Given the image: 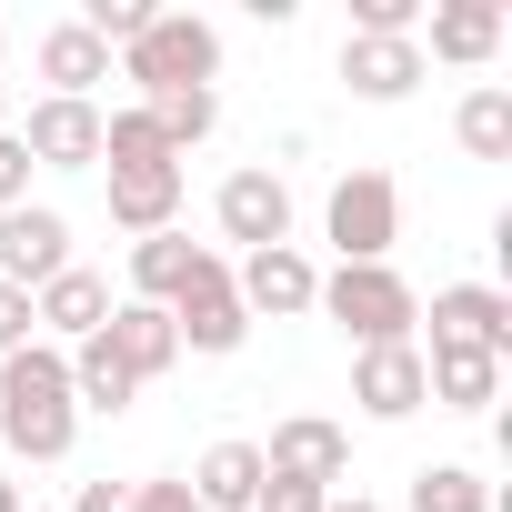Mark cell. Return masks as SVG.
Here are the masks:
<instances>
[{"instance_id": "cell-27", "label": "cell", "mask_w": 512, "mask_h": 512, "mask_svg": "<svg viewBox=\"0 0 512 512\" xmlns=\"http://www.w3.org/2000/svg\"><path fill=\"white\" fill-rule=\"evenodd\" d=\"M332 492L322 482H292V472H262V492H251V512H322Z\"/></svg>"}, {"instance_id": "cell-17", "label": "cell", "mask_w": 512, "mask_h": 512, "mask_svg": "<svg viewBox=\"0 0 512 512\" xmlns=\"http://www.w3.org/2000/svg\"><path fill=\"white\" fill-rule=\"evenodd\" d=\"M31 61H41V81H51V101H91V91L111 81V51H101V41H91L81 21H51Z\"/></svg>"}, {"instance_id": "cell-1", "label": "cell", "mask_w": 512, "mask_h": 512, "mask_svg": "<svg viewBox=\"0 0 512 512\" xmlns=\"http://www.w3.org/2000/svg\"><path fill=\"white\" fill-rule=\"evenodd\" d=\"M71 442H81L71 352L61 342H21L0 362V452L11 462H71Z\"/></svg>"}, {"instance_id": "cell-10", "label": "cell", "mask_w": 512, "mask_h": 512, "mask_svg": "<svg viewBox=\"0 0 512 512\" xmlns=\"http://www.w3.org/2000/svg\"><path fill=\"white\" fill-rule=\"evenodd\" d=\"M262 472H292V482L342 492V472H352V432H342V422H322V412H292V422H272Z\"/></svg>"}, {"instance_id": "cell-2", "label": "cell", "mask_w": 512, "mask_h": 512, "mask_svg": "<svg viewBox=\"0 0 512 512\" xmlns=\"http://www.w3.org/2000/svg\"><path fill=\"white\" fill-rule=\"evenodd\" d=\"M312 312H332V332H342L352 352H382V342H412L422 292H412L392 262H342V272H322V302H312Z\"/></svg>"}, {"instance_id": "cell-14", "label": "cell", "mask_w": 512, "mask_h": 512, "mask_svg": "<svg viewBox=\"0 0 512 512\" xmlns=\"http://www.w3.org/2000/svg\"><path fill=\"white\" fill-rule=\"evenodd\" d=\"M352 402H362L372 422H412V412H422V342L352 352Z\"/></svg>"}, {"instance_id": "cell-5", "label": "cell", "mask_w": 512, "mask_h": 512, "mask_svg": "<svg viewBox=\"0 0 512 512\" xmlns=\"http://www.w3.org/2000/svg\"><path fill=\"white\" fill-rule=\"evenodd\" d=\"M171 332H181V352H201V362H221V352L251 342V312H241V292H231V262H221V251H201V272L181 282Z\"/></svg>"}, {"instance_id": "cell-24", "label": "cell", "mask_w": 512, "mask_h": 512, "mask_svg": "<svg viewBox=\"0 0 512 512\" xmlns=\"http://www.w3.org/2000/svg\"><path fill=\"white\" fill-rule=\"evenodd\" d=\"M452 141H462L472 161H512V91H502V81L462 91V111H452Z\"/></svg>"}, {"instance_id": "cell-9", "label": "cell", "mask_w": 512, "mask_h": 512, "mask_svg": "<svg viewBox=\"0 0 512 512\" xmlns=\"http://www.w3.org/2000/svg\"><path fill=\"white\" fill-rule=\"evenodd\" d=\"M21 151H31V171H101V101H31V121H21Z\"/></svg>"}, {"instance_id": "cell-33", "label": "cell", "mask_w": 512, "mask_h": 512, "mask_svg": "<svg viewBox=\"0 0 512 512\" xmlns=\"http://www.w3.org/2000/svg\"><path fill=\"white\" fill-rule=\"evenodd\" d=\"M0 512H31V492H21V482H11V472H0Z\"/></svg>"}, {"instance_id": "cell-8", "label": "cell", "mask_w": 512, "mask_h": 512, "mask_svg": "<svg viewBox=\"0 0 512 512\" xmlns=\"http://www.w3.org/2000/svg\"><path fill=\"white\" fill-rule=\"evenodd\" d=\"M71 272V221L51 201H21V211H0V282L11 292H41Z\"/></svg>"}, {"instance_id": "cell-18", "label": "cell", "mask_w": 512, "mask_h": 512, "mask_svg": "<svg viewBox=\"0 0 512 512\" xmlns=\"http://www.w3.org/2000/svg\"><path fill=\"white\" fill-rule=\"evenodd\" d=\"M101 332H111V352L131 362V382H161V372L181 362V332H171V312H161V302H111V322H101Z\"/></svg>"}, {"instance_id": "cell-15", "label": "cell", "mask_w": 512, "mask_h": 512, "mask_svg": "<svg viewBox=\"0 0 512 512\" xmlns=\"http://www.w3.org/2000/svg\"><path fill=\"white\" fill-rule=\"evenodd\" d=\"M342 91L352 101H412L422 91V41H352L342 31Z\"/></svg>"}, {"instance_id": "cell-20", "label": "cell", "mask_w": 512, "mask_h": 512, "mask_svg": "<svg viewBox=\"0 0 512 512\" xmlns=\"http://www.w3.org/2000/svg\"><path fill=\"white\" fill-rule=\"evenodd\" d=\"M71 402H81V412H101V422H121V412L141 402V382H131V362L111 352V332L71 342Z\"/></svg>"}, {"instance_id": "cell-28", "label": "cell", "mask_w": 512, "mask_h": 512, "mask_svg": "<svg viewBox=\"0 0 512 512\" xmlns=\"http://www.w3.org/2000/svg\"><path fill=\"white\" fill-rule=\"evenodd\" d=\"M31 201V151H21V131H0V211H21Z\"/></svg>"}, {"instance_id": "cell-31", "label": "cell", "mask_w": 512, "mask_h": 512, "mask_svg": "<svg viewBox=\"0 0 512 512\" xmlns=\"http://www.w3.org/2000/svg\"><path fill=\"white\" fill-rule=\"evenodd\" d=\"M71 512H131V482H81V502Z\"/></svg>"}, {"instance_id": "cell-34", "label": "cell", "mask_w": 512, "mask_h": 512, "mask_svg": "<svg viewBox=\"0 0 512 512\" xmlns=\"http://www.w3.org/2000/svg\"><path fill=\"white\" fill-rule=\"evenodd\" d=\"M0 131H11V81H0Z\"/></svg>"}, {"instance_id": "cell-7", "label": "cell", "mask_w": 512, "mask_h": 512, "mask_svg": "<svg viewBox=\"0 0 512 512\" xmlns=\"http://www.w3.org/2000/svg\"><path fill=\"white\" fill-rule=\"evenodd\" d=\"M231 292H241L251 322H302V312L322 302V272H312L302 241H282V251H241V262H231Z\"/></svg>"}, {"instance_id": "cell-16", "label": "cell", "mask_w": 512, "mask_h": 512, "mask_svg": "<svg viewBox=\"0 0 512 512\" xmlns=\"http://www.w3.org/2000/svg\"><path fill=\"white\" fill-rule=\"evenodd\" d=\"M422 402H442V412H492V402H502V362H492V352H462V342H432V352H422Z\"/></svg>"}, {"instance_id": "cell-32", "label": "cell", "mask_w": 512, "mask_h": 512, "mask_svg": "<svg viewBox=\"0 0 512 512\" xmlns=\"http://www.w3.org/2000/svg\"><path fill=\"white\" fill-rule=\"evenodd\" d=\"M322 512H382V502H372V492H332Z\"/></svg>"}, {"instance_id": "cell-25", "label": "cell", "mask_w": 512, "mask_h": 512, "mask_svg": "<svg viewBox=\"0 0 512 512\" xmlns=\"http://www.w3.org/2000/svg\"><path fill=\"white\" fill-rule=\"evenodd\" d=\"M412 512H502V502H492V482L472 462H422L412 472Z\"/></svg>"}, {"instance_id": "cell-21", "label": "cell", "mask_w": 512, "mask_h": 512, "mask_svg": "<svg viewBox=\"0 0 512 512\" xmlns=\"http://www.w3.org/2000/svg\"><path fill=\"white\" fill-rule=\"evenodd\" d=\"M251 492H262V442H211L191 462V502L201 512H251Z\"/></svg>"}, {"instance_id": "cell-23", "label": "cell", "mask_w": 512, "mask_h": 512, "mask_svg": "<svg viewBox=\"0 0 512 512\" xmlns=\"http://www.w3.org/2000/svg\"><path fill=\"white\" fill-rule=\"evenodd\" d=\"M101 171H181V161H171L161 121L141 101H121V111H101Z\"/></svg>"}, {"instance_id": "cell-29", "label": "cell", "mask_w": 512, "mask_h": 512, "mask_svg": "<svg viewBox=\"0 0 512 512\" xmlns=\"http://www.w3.org/2000/svg\"><path fill=\"white\" fill-rule=\"evenodd\" d=\"M21 342H41V322H31V292H11V282H0V362H11Z\"/></svg>"}, {"instance_id": "cell-19", "label": "cell", "mask_w": 512, "mask_h": 512, "mask_svg": "<svg viewBox=\"0 0 512 512\" xmlns=\"http://www.w3.org/2000/svg\"><path fill=\"white\" fill-rule=\"evenodd\" d=\"M201 251H211V241H191V231H151V241H131V292H121V302H161V312H171L181 282L201 272Z\"/></svg>"}, {"instance_id": "cell-26", "label": "cell", "mask_w": 512, "mask_h": 512, "mask_svg": "<svg viewBox=\"0 0 512 512\" xmlns=\"http://www.w3.org/2000/svg\"><path fill=\"white\" fill-rule=\"evenodd\" d=\"M151 121H161V141H171V161L191 151V141H211L221 131V91H161V101H141Z\"/></svg>"}, {"instance_id": "cell-22", "label": "cell", "mask_w": 512, "mask_h": 512, "mask_svg": "<svg viewBox=\"0 0 512 512\" xmlns=\"http://www.w3.org/2000/svg\"><path fill=\"white\" fill-rule=\"evenodd\" d=\"M111 221H121L131 241L181 231V171H111Z\"/></svg>"}, {"instance_id": "cell-6", "label": "cell", "mask_w": 512, "mask_h": 512, "mask_svg": "<svg viewBox=\"0 0 512 512\" xmlns=\"http://www.w3.org/2000/svg\"><path fill=\"white\" fill-rule=\"evenodd\" d=\"M211 221H221V241H241V251H282V241H292V181H282L272 161H241V171L211 191Z\"/></svg>"}, {"instance_id": "cell-13", "label": "cell", "mask_w": 512, "mask_h": 512, "mask_svg": "<svg viewBox=\"0 0 512 512\" xmlns=\"http://www.w3.org/2000/svg\"><path fill=\"white\" fill-rule=\"evenodd\" d=\"M31 322H41V342H61V352H71V342H91V332L111 322V282H101L91 262H71L61 282H41V292H31Z\"/></svg>"}, {"instance_id": "cell-12", "label": "cell", "mask_w": 512, "mask_h": 512, "mask_svg": "<svg viewBox=\"0 0 512 512\" xmlns=\"http://www.w3.org/2000/svg\"><path fill=\"white\" fill-rule=\"evenodd\" d=\"M432 342H462V352L512 362V302L492 282H452V292H432Z\"/></svg>"}, {"instance_id": "cell-11", "label": "cell", "mask_w": 512, "mask_h": 512, "mask_svg": "<svg viewBox=\"0 0 512 512\" xmlns=\"http://www.w3.org/2000/svg\"><path fill=\"white\" fill-rule=\"evenodd\" d=\"M502 0H432L422 11V71L432 61H452V71H482L492 51H502Z\"/></svg>"}, {"instance_id": "cell-30", "label": "cell", "mask_w": 512, "mask_h": 512, "mask_svg": "<svg viewBox=\"0 0 512 512\" xmlns=\"http://www.w3.org/2000/svg\"><path fill=\"white\" fill-rule=\"evenodd\" d=\"M131 512H201L191 482H131Z\"/></svg>"}, {"instance_id": "cell-35", "label": "cell", "mask_w": 512, "mask_h": 512, "mask_svg": "<svg viewBox=\"0 0 512 512\" xmlns=\"http://www.w3.org/2000/svg\"><path fill=\"white\" fill-rule=\"evenodd\" d=\"M0 51H11V41H0Z\"/></svg>"}, {"instance_id": "cell-3", "label": "cell", "mask_w": 512, "mask_h": 512, "mask_svg": "<svg viewBox=\"0 0 512 512\" xmlns=\"http://www.w3.org/2000/svg\"><path fill=\"white\" fill-rule=\"evenodd\" d=\"M111 71L141 81V101H161V91H211V81H221V31H211L201 11H151V31H141Z\"/></svg>"}, {"instance_id": "cell-4", "label": "cell", "mask_w": 512, "mask_h": 512, "mask_svg": "<svg viewBox=\"0 0 512 512\" xmlns=\"http://www.w3.org/2000/svg\"><path fill=\"white\" fill-rule=\"evenodd\" d=\"M322 241L342 251V262H392V241H402V191H392V171H342L332 201H322Z\"/></svg>"}]
</instances>
